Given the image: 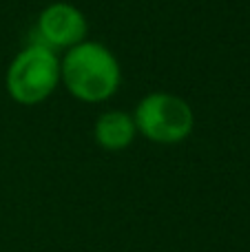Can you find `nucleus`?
<instances>
[{"mask_svg":"<svg viewBox=\"0 0 250 252\" xmlns=\"http://www.w3.org/2000/svg\"><path fill=\"white\" fill-rule=\"evenodd\" d=\"M60 82L80 102L100 104L118 93L122 66L115 53L102 42L84 40L66 49L60 60Z\"/></svg>","mask_w":250,"mask_h":252,"instance_id":"obj_1","label":"nucleus"},{"mask_svg":"<svg viewBox=\"0 0 250 252\" xmlns=\"http://www.w3.org/2000/svg\"><path fill=\"white\" fill-rule=\"evenodd\" d=\"M60 84V58L51 47L29 42L16 53L4 75V87L13 102L22 106H33L51 97Z\"/></svg>","mask_w":250,"mask_h":252,"instance_id":"obj_2","label":"nucleus"},{"mask_svg":"<svg viewBox=\"0 0 250 252\" xmlns=\"http://www.w3.org/2000/svg\"><path fill=\"white\" fill-rule=\"evenodd\" d=\"M133 120L137 133H142L149 142L166 146L184 142L195 128V113L188 102L164 91H153L142 97Z\"/></svg>","mask_w":250,"mask_h":252,"instance_id":"obj_3","label":"nucleus"},{"mask_svg":"<svg viewBox=\"0 0 250 252\" xmlns=\"http://www.w3.org/2000/svg\"><path fill=\"white\" fill-rule=\"evenodd\" d=\"M38 42L56 49H71L89 35L87 16L69 2H51L38 16Z\"/></svg>","mask_w":250,"mask_h":252,"instance_id":"obj_4","label":"nucleus"},{"mask_svg":"<svg viewBox=\"0 0 250 252\" xmlns=\"http://www.w3.org/2000/svg\"><path fill=\"white\" fill-rule=\"evenodd\" d=\"M135 135V120L124 111H104L93 124V137H95L97 146L111 153L128 148Z\"/></svg>","mask_w":250,"mask_h":252,"instance_id":"obj_5","label":"nucleus"}]
</instances>
